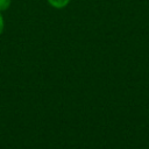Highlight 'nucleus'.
<instances>
[{"label":"nucleus","instance_id":"1","mask_svg":"<svg viewBox=\"0 0 149 149\" xmlns=\"http://www.w3.org/2000/svg\"><path fill=\"white\" fill-rule=\"evenodd\" d=\"M71 0H47V2L52 7V8H56V9H62V8H65L69 3H70Z\"/></svg>","mask_w":149,"mask_h":149},{"label":"nucleus","instance_id":"2","mask_svg":"<svg viewBox=\"0 0 149 149\" xmlns=\"http://www.w3.org/2000/svg\"><path fill=\"white\" fill-rule=\"evenodd\" d=\"M12 0H0V12H5L10 7Z\"/></svg>","mask_w":149,"mask_h":149},{"label":"nucleus","instance_id":"3","mask_svg":"<svg viewBox=\"0 0 149 149\" xmlns=\"http://www.w3.org/2000/svg\"><path fill=\"white\" fill-rule=\"evenodd\" d=\"M3 29H5V20H3V16L1 14V12H0V35L2 34Z\"/></svg>","mask_w":149,"mask_h":149}]
</instances>
